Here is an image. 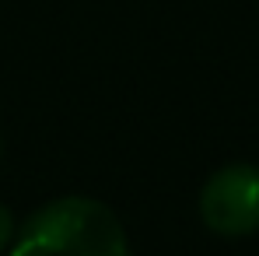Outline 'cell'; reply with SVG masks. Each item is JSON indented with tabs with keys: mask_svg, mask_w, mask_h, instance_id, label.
<instances>
[{
	"mask_svg": "<svg viewBox=\"0 0 259 256\" xmlns=\"http://www.w3.org/2000/svg\"><path fill=\"white\" fill-rule=\"evenodd\" d=\"M11 256H130V242L109 204L60 197L21 225Z\"/></svg>",
	"mask_w": 259,
	"mask_h": 256,
	"instance_id": "obj_1",
	"label": "cell"
},
{
	"mask_svg": "<svg viewBox=\"0 0 259 256\" xmlns=\"http://www.w3.org/2000/svg\"><path fill=\"white\" fill-rule=\"evenodd\" d=\"M200 217L224 239L259 232V165L238 162L217 169L200 190Z\"/></svg>",
	"mask_w": 259,
	"mask_h": 256,
	"instance_id": "obj_2",
	"label": "cell"
},
{
	"mask_svg": "<svg viewBox=\"0 0 259 256\" xmlns=\"http://www.w3.org/2000/svg\"><path fill=\"white\" fill-rule=\"evenodd\" d=\"M14 239V217H11V211L0 204V253H4V246Z\"/></svg>",
	"mask_w": 259,
	"mask_h": 256,
	"instance_id": "obj_3",
	"label": "cell"
},
{
	"mask_svg": "<svg viewBox=\"0 0 259 256\" xmlns=\"http://www.w3.org/2000/svg\"><path fill=\"white\" fill-rule=\"evenodd\" d=\"M0 155H4V140H0Z\"/></svg>",
	"mask_w": 259,
	"mask_h": 256,
	"instance_id": "obj_4",
	"label": "cell"
}]
</instances>
